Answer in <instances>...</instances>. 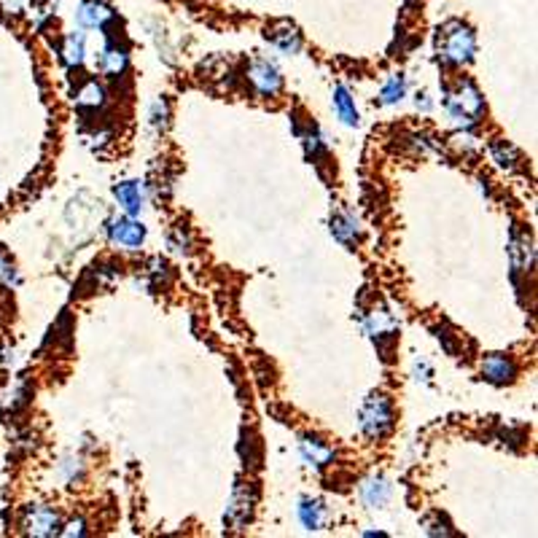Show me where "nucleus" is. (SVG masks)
I'll return each mask as SVG.
<instances>
[{"instance_id": "nucleus-16", "label": "nucleus", "mask_w": 538, "mask_h": 538, "mask_svg": "<svg viewBox=\"0 0 538 538\" xmlns=\"http://www.w3.org/2000/svg\"><path fill=\"white\" fill-rule=\"evenodd\" d=\"M254 515V496H248L246 488H238L235 496H232V504L227 509V523L235 525V528H243Z\"/></svg>"}, {"instance_id": "nucleus-23", "label": "nucleus", "mask_w": 538, "mask_h": 538, "mask_svg": "<svg viewBox=\"0 0 538 538\" xmlns=\"http://www.w3.org/2000/svg\"><path fill=\"white\" fill-rule=\"evenodd\" d=\"M167 119H170L167 103H165V100H157L154 108H151V124H154L157 130H165V127H167Z\"/></svg>"}, {"instance_id": "nucleus-18", "label": "nucleus", "mask_w": 538, "mask_h": 538, "mask_svg": "<svg viewBox=\"0 0 538 538\" xmlns=\"http://www.w3.org/2000/svg\"><path fill=\"white\" fill-rule=\"evenodd\" d=\"M334 111H336V116L342 119V124H347V127H358V108H355V100H353V94L347 92V86H334Z\"/></svg>"}, {"instance_id": "nucleus-4", "label": "nucleus", "mask_w": 538, "mask_h": 538, "mask_svg": "<svg viewBox=\"0 0 538 538\" xmlns=\"http://www.w3.org/2000/svg\"><path fill=\"white\" fill-rule=\"evenodd\" d=\"M108 238L121 251H140V246L146 243V227L135 216L124 213L113 221H108Z\"/></svg>"}, {"instance_id": "nucleus-6", "label": "nucleus", "mask_w": 538, "mask_h": 538, "mask_svg": "<svg viewBox=\"0 0 538 538\" xmlns=\"http://www.w3.org/2000/svg\"><path fill=\"white\" fill-rule=\"evenodd\" d=\"M59 528H62V520L49 507H32L24 515V531L30 536H54V534H59Z\"/></svg>"}, {"instance_id": "nucleus-15", "label": "nucleus", "mask_w": 538, "mask_h": 538, "mask_svg": "<svg viewBox=\"0 0 538 538\" xmlns=\"http://www.w3.org/2000/svg\"><path fill=\"white\" fill-rule=\"evenodd\" d=\"M396 328H399V323H396V318H393L385 307L372 309V312L363 318V331H366L369 336H374V339L390 336V334H396Z\"/></svg>"}, {"instance_id": "nucleus-24", "label": "nucleus", "mask_w": 538, "mask_h": 538, "mask_svg": "<svg viewBox=\"0 0 538 538\" xmlns=\"http://www.w3.org/2000/svg\"><path fill=\"white\" fill-rule=\"evenodd\" d=\"M13 282H19V274L11 265V259L5 254H0V285H13Z\"/></svg>"}, {"instance_id": "nucleus-19", "label": "nucleus", "mask_w": 538, "mask_h": 538, "mask_svg": "<svg viewBox=\"0 0 538 538\" xmlns=\"http://www.w3.org/2000/svg\"><path fill=\"white\" fill-rule=\"evenodd\" d=\"M84 57H86V38H84V32H70L65 38V46H62V59L70 67H81Z\"/></svg>"}, {"instance_id": "nucleus-2", "label": "nucleus", "mask_w": 538, "mask_h": 538, "mask_svg": "<svg viewBox=\"0 0 538 538\" xmlns=\"http://www.w3.org/2000/svg\"><path fill=\"white\" fill-rule=\"evenodd\" d=\"M477 35L469 24L453 19L439 30V57L450 65H466L474 59Z\"/></svg>"}, {"instance_id": "nucleus-20", "label": "nucleus", "mask_w": 538, "mask_h": 538, "mask_svg": "<svg viewBox=\"0 0 538 538\" xmlns=\"http://www.w3.org/2000/svg\"><path fill=\"white\" fill-rule=\"evenodd\" d=\"M404 94H407V78L401 73H396L380 89V105H396V103L404 100Z\"/></svg>"}, {"instance_id": "nucleus-3", "label": "nucleus", "mask_w": 538, "mask_h": 538, "mask_svg": "<svg viewBox=\"0 0 538 538\" xmlns=\"http://www.w3.org/2000/svg\"><path fill=\"white\" fill-rule=\"evenodd\" d=\"M358 426L361 434L369 439H382L393 431V404L385 393H372L361 412H358Z\"/></svg>"}, {"instance_id": "nucleus-21", "label": "nucleus", "mask_w": 538, "mask_h": 538, "mask_svg": "<svg viewBox=\"0 0 538 538\" xmlns=\"http://www.w3.org/2000/svg\"><path fill=\"white\" fill-rule=\"evenodd\" d=\"M78 105L81 108H103L105 105V89L92 78V81H86L84 86H81V92H78Z\"/></svg>"}, {"instance_id": "nucleus-8", "label": "nucleus", "mask_w": 538, "mask_h": 538, "mask_svg": "<svg viewBox=\"0 0 538 538\" xmlns=\"http://www.w3.org/2000/svg\"><path fill=\"white\" fill-rule=\"evenodd\" d=\"M482 374H485V380L493 382V385H509V382H515V377H517V366H515V361H512L509 355L493 353V355H488V358L482 361Z\"/></svg>"}, {"instance_id": "nucleus-11", "label": "nucleus", "mask_w": 538, "mask_h": 538, "mask_svg": "<svg viewBox=\"0 0 538 538\" xmlns=\"http://www.w3.org/2000/svg\"><path fill=\"white\" fill-rule=\"evenodd\" d=\"M76 19H78L81 27L97 30V27H105L113 19V11L105 3H100V0H84L78 5V11H76Z\"/></svg>"}, {"instance_id": "nucleus-10", "label": "nucleus", "mask_w": 538, "mask_h": 538, "mask_svg": "<svg viewBox=\"0 0 538 538\" xmlns=\"http://www.w3.org/2000/svg\"><path fill=\"white\" fill-rule=\"evenodd\" d=\"M113 197L119 202V208L127 216H140L146 208V197H143V186L138 181H124L113 189Z\"/></svg>"}, {"instance_id": "nucleus-12", "label": "nucleus", "mask_w": 538, "mask_h": 538, "mask_svg": "<svg viewBox=\"0 0 538 538\" xmlns=\"http://www.w3.org/2000/svg\"><path fill=\"white\" fill-rule=\"evenodd\" d=\"M299 453H301V461L307 466H315V469H323V466H328L334 461V450L326 442L315 439V436H304L299 442Z\"/></svg>"}, {"instance_id": "nucleus-9", "label": "nucleus", "mask_w": 538, "mask_h": 538, "mask_svg": "<svg viewBox=\"0 0 538 538\" xmlns=\"http://www.w3.org/2000/svg\"><path fill=\"white\" fill-rule=\"evenodd\" d=\"M130 65V54H127V46H119V40H108L100 51V59H97V67L111 76V78H119Z\"/></svg>"}, {"instance_id": "nucleus-14", "label": "nucleus", "mask_w": 538, "mask_h": 538, "mask_svg": "<svg viewBox=\"0 0 538 538\" xmlns=\"http://www.w3.org/2000/svg\"><path fill=\"white\" fill-rule=\"evenodd\" d=\"M267 38L285 54H296L301 49V32L291 22H277L267 32Z\"/></svg>"}, {"instance_id": "nucleus-7", "label": "nucleus", "mask_w": 538, "mask_h": 538, "mask_svg": "<svg viewBox=\"0 0 538 538\" xmlns=\"http://www.w3.org/2000/svg\"><path fill=\"white\" fill-rule=\"evenodd\" d=\"M331 235L342 243V246H355L361 240V224L358 216L350 208H339L331 216Z\"/></svg>"}, {"instance_id": "nucleus-22", "label": "nucleus", "mask_w": 538, "mask_h": 538, "mask_svg": "<svg viewBox=\"0 0 538 538\" xmlns=\"http://www.w3.org/2000/svg\"><path fill=\"white\" fill-rule=\"evenodd\" d=\"M490 154H493V159L498 162V167H504V170H517V167H520V154H517L507 140L493 143V146H490Z\"/></svg>"}, {"instance_id": "nucleus-26", "label": "nucleus", "mask_w": 538, "mask_h": 538, "mask_svg": "<svg viewBox=\"0 0 538 538\" xmlns=\"http://www.w3.org/2000/svg\"><path fill=\"white\" fill-rule=\"evenodd\" d=\"M415 103H417V108H423V111H431V105H434L431 97H428V92H417V100H415Z\"/></svg>"}, {"instance_id": "nucleus-13", "label": "nucleus", "mask_w": 538, "mask_h": 538, "mask_svg": "<svg viewBox=\"0 0 538 538\" xmlns=\"http://www.w3.org/2000/svg\"><path fill=\"white\" fill-rule=\"evenodd\" d=\"M390 501V485L385 477H369L361 485V504L366 509H382Z\"/></svg>"}, {"instance_id": "nucleus-1", "label": "nucleus", "mask_w": 538, "mask_h": 538, "mask_svg": "<svg viewBox=\"0 0 538 538\" xmlns=\"http://www.w3.org/2000/svg\"><path fill=\"white\" fill-rule=\"evenodd\" d=\"M442 103H444L447 116H450L463 132H469L471 127H477L480 119L485 116V97L480 94V89H477L474 81H469V78L458 81L455 92L444 89V100H442Z\"/></svg>"}, {"instance_id": "nucleus-17", "label": "nucleus", "mask_w": 538, "mask_h": 538, "mask_svg": "<svg viewBox=\"0 0 538 538\" xmlns=\"http://www.w3.org/2000/svg\"><path fill=\"white\" fill-rule=\"evenodd\" d=\"M296 515H299V523L307 528V531H320L326 525V507L315 498H301L299 507H296Z\"/></svg>"}, {"instance_id": "nucleus-5", "label": "nucleus", "mask_w": 538, "mask_h": 538, "mask_svg": "<svg viewBox=\"0 0 538 538\" xmlns=\"http://www.w3.org/2000/svg\"><path fill=\"white\" fill-rule=\"evenodd\" d=\"M246 76H248L251 89L262 97H272L282 89V76H280L277 65L269 59H254Z\"/></svg>"}, {"instance_id": "nucleus-25", "label": "nucleus", "mask_w": 538, "mask_h": 538, "mask_svg": "<svg viewBox=\"0 0 538 538\" xmlns=\"http://www.w3.org/2000/svg\"><path fill=\"white\" fill-rule=\"evenodd\" d=\"M65 536H84L86 534V525H84V520H73L70 525H67V531H62Z\"/></svg>"}]
</instances>
